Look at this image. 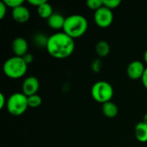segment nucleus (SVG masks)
Returning <instances> with one entry per match:
<instances>
[{
    "mask_svg": "<svg viewBox=\"0 0 147 147\" xmlns=\"http://www.w3.org/2000/svg\"><path fill=\"white\" fill-rule=\"evenodd\" d=\"M141 81H142L143 85H144V86H145V87L147 89V67L146 68L145 72H144V74H143V76H142Z\"/></svg>",
    "mask_w": 147,
    "mask_h": 147,
    "instance_id": "obj_26",
    "label": "nucleus"
},
{
    "mask_svg": "<svg viewBox=\"0 0 147 147\" xmlns=\"http://www.w3.org/2000/svg\"><path fill=\"white\" fill-rule=\"evenodd\" d=\"M11 15L13 19L19 23H25L30 18V11L24 5H21L16 9H13Z\"/></svg>",
    "mask_w": 147,
    "mask_h": 147,
    "instance_id": "obj_10",
    "label": "nucleus"
},
{
    "mask_svg": "<svg viewBox=\"0 0 147 147\" xmlns=\"http://www.w3.org/2000/svg\"><path fill=\"white\" fill-rule=\"evenodd\" d=\"M146 68V67H145V65L143 62L140 60H134L128 65L127 68V74L128 78L131 79H134V80L141 79Z\"/></svg>",
    "mask_w": 147,
    "mask_h": 147,
    "instance_id": "obj_7",
    "label": "nucleus"
},
{
    "mask_svg": "<svg viewBox=\"0 0 147 147\" xmlns=\"http://www.w3.org/2000/svg\"><path fill=\"white\" fill-rule=\"evenodd\" d=\"M143 121L144 122H146V123H147V113L144 115V118H143Z\"/></svg>",
    "mask_w": 147,
    "mask_h": 147,
    "instance_id": "obj_28",
    "label": "nucleus"
},
{
    "mask_svg": "<svg viewBox=\"0 0 147 147\" xmlns=\"http://www.w3.org/2000/svg\"><path fill=\"white\" fill-rule=\"evenodd\" d=\"M47 50L55 59H65L70 57L75 49L74 39L65 32H57L49 36Z\"/></svg>",
    "mask_w": 147,
    "mask_h": 147,
    "instance_id": "obj_1",
    "label": "nucleus"
},
{
    "mask_svg": "<svg viewBox=\"0 0 147 147\" xmlns=\"http://www.w3.org/2000/svg\"><path fill=\"white\" fill-rule=\"evenodd\" d=\"M3 2L5 3L7 7H9L12 9H16L21 5H23V3H24L23 0H4Z\"/></svg>",
    "mask_w": 147,
    "mask_h": 147,
    "instance_id": "obj_20",
    "label": "nucleus"
},
{
    "mask_svg": "<svg viewBox=\"0 0 147 147\" xmlns=\"http://www.w3.org/2000/svg\"><path fill=\"white\" fill-rule=\"evenodd\" d=\"M41 102H42V99L37 94L28 96V107L30 108H37L41 104Z\"/></svg>",
    "mask_w": 147,
    "mask_h": 147,
    "instance_id": "obj_17",
    "label": "nucleus"
},
{
    "mask_svg": "<svg viewBox=\"0 0 147 147\" xmlns=\"http://www.w3.org/2000/svg\"><path fill=\"white\" fill-rule=\"evenodd\" d=\"M86 4L89 9L96 11L97 9H99L101 7L103 6V1L102 0H88L86 2Z\"/></svg>",
    "mask_w": 147,
    "mask_h": 147,
    "instance_id": "obj_18",
    "label": "nucleus"
},
{
    "mask_svg": "<svg viewBox=\"0 0 147 147\" xmlns=\"http://www.w3.org/2000/svg\"><path fill=\"white\" fill-rule=\"evenodd\" d=\"M94 21L96 24L100 28H108L112 24L114 21L113 11L106 8L105 6H102L96 11H95Z\"/></svg>",
    "mask_w": 147,
    "mask_h": 147,
    "instance_id": "obj_6",
    "label": "nucleus"
},
{
    "mask_svg": "<svg viewBox=\"0 0 147 147\" xmlns=\"http://www.w3.org/2000/svg\"><path fill=\"white\" fill-rule=\"evenodd\" d=\"M37 12H38V15L41 18H44V19H48L53 14V7L47 2H45L43 4L39 6L37 8Z\"/></svg>",
    "mask_w": 147,
    "mask_h": 147,
    "instance_id": "obj_15",
    "label": "nucleus"
},
{
    "mask_svg": "<svg viewBox=\"0 0 147 147\" xmlns=\"http://www.w3.org/2000/svg\"><path fill=\"white\" fill-rule=\"evenodd\" d=\"M28 41L22 37H17L12 41V51L15 53V56L23 57L28 53Z\"/></svg>",
    "mask_w": 147,
    "mask_h": 147,
    "instance_id": "obj_9",
    "label": "nucleus"
},
{
    "mask_svg": "<svg viewBox=\"0 0 147 147\" xmlns=\"http://www.w3.org/2000/svg\"><path fill=\"white\" fill-rule=\"evenodd\" d=\"M28 3H30L34 6H36L38 8L39 6H40L41 4H43L47 1L46 0H28Z\"/></svg>",
    "mask_w": 147,
    "mask_h": 147,
    "instance_id": "obj_24",
    "label": "nucleus"
},
{
    "mask_svg": "<svg viewBox=\"0 0 147 147\" xmlns=\"http://www.w3.org/2000/svg\"><path fill=\"white\" fill-rule=\"evenodd\" d=\"M96 52L100 58H104L110 53V46L106 40H99L96 45Z\"/></svg>",
    "mask_w": 147,
    "mask_h": 147,
    "instance_id": "obj_14",
    "label": "nucleus"
},
{
    "mask_svg": "<svg viewBox=\"0 0 147 147\" xmlns=\"http://www.w3.org/2000/svg\"><path fill=\"white\" fill-rule=\"evenodd\" d=\"M144 60H145V62L147 64V50L145 52V53H144Z\"/></svg>",
    "mask_w": 147,
    "mask_h": 147,
    "instance_id": "obj_27",
    "label": "nucleus"
},
{
    "mask_svg": "<svg viewBox=\"0 0 147 147\" xmlns=\"http://www.w3.org/2000/svg\"><path fill=\"white\" fill-rule=\"evenodd\" d=\"M6 11H7V5L3 1L0 2V19H3L5 16Z\"/></svg>",
    "mask_w": 147,
    "mask_h": 147,
    "instance_id": "obj_22",
    "label": "nucleus"
},
{
    "mask_svg": "<svg viewBox=\"0 0 147 147\" xmlns=\"http://www.w3.org/2000/svg\"><path fill=\"white\" fill-rule=\"evenodd\" d=\"M28 65L24 61L22 57L13 56L4 62L3 65V71L8 78L18 79L26 74L28 71Z\"/></svg>",
    "mask_w": 147,
    "mask_h": 147,
    "instance_id": "obj_3",
    "label": "nucleus"
},
{
    "mask_svg": "<svg viewBox=\"0 0 147 147\" xmlns=\"http://www.w3.org/2000/svg\"><path fill=\"white\" fill-rule=\"evenodd\" d=\"M7 109L9 113L14 116L22 115L28 108V96L21 92H16L7 99Z\"/></svg>",
    "mask_w": 147,
    "mask_h": 147,
    "instance_id": "obj_4",
    "label": "nucleus"
},
{
    "mask_svg": "<svg viewBox=\"0 0 147 147\" xmlns=\"http://www.w3.org/2000/svg\"><path fill=\"white\" fill-rule=\"evenodd\" d=\"M88 29L87 19L79 14H73L65 17L63 32L72 39L83 36Z\"/></svg>",
    "mask_w": 147,
    "mask_h": 147,
    "instance_id": "obj_2",
    "label": "nucleus"
},
{
    "mask_svg": "<svg viewBox=\"0 0 147 147\" xmlns=\"http://www.w3.org/2000/svg\"><path fill=\"white\" fill-rule=\"evenodd\" d=\"M65 17H64L59 13H53L48 19H47V24L48 26L55 30H59L64 28Z\"/></svg>",
    "mask_w": 147,
    "mask_h": 147,
    "instance_id": "obj_11",
    "label": "nucleus"
},
{
    "mask_svg": "<svg viewBox=\"0 0 147 147\" xmlns=\"http://www.w3.org/2000/svg\"><path fill=\"white\" fill-rule=\"evenodd\" d=\"M49 36H47L43 33H37L33 37V41L37 47H47V41H48Z\"/></svg>",
    "mask_w": 147,
    "mask_h": 147,
    "instance_id": "obj_16",
    "label": "nucleus"
},
{
    "mask_svg": "<svg viewBox=\"0 0 147 147\" xmlns=\"http://www.w3.org/2000/svg\"><path fill=\"white\" fill-rule=\"evenodd\" d=\"M102 110L103 115L108 118H115L118 115V107L113 102H108L102 104Z\"/></svg>",
    "mask_w": 147,
    "mask_h": 147,
    "instance_id": "obj_13",
    "label": "nucleus"
},
{
    "mask_svg": "<svg viewBox=\"0 0 147 147\" xmlns=\"http://www.w3.org/2000/svg\"><path fill=\"white\" fill-rule=\"evenodd\" d=\"M102 1H103V6H105L106 8L111 10L118 8L121 3V0H102Z\"/></svg>",
    "mask_w": 147,
    "mask_h": 147,
    "instance_id": "obj_19",
    "label": "nucleus"
},
{
    "mask_svg": "<svg viewBox=\"0 0 147 147\" xmlns=\"http://www.w3.org/2000/svg\"><path fill=\"white\" fill-rule=\"evenodd\" d=\"M91 96L95 101L102 104L110 102L114 96L113 86L107 81H97L91 88Z\"/></svg>",
    "mask_w": 147,
    "mask_h": 147,
    "instance_id": "obj_5",
    "label": "nucleus"
},
{
    "mask_svg": "<svg viewBox=\"0 0 147 147\" xmlns=\"http://www.w3.org/2000/svg\"><path fill=\"white\" fill-rule=\"evenodd\" d=\"M134 133L137 140H139L141 143L147 142V123L144 121L139 122L135 126Z\"/></svg>",
    "mask_w": 147,
    "mask_h": 147,
    "instance_id": "obj_12",
    "label": "nucleus"
},
{
    "mask_svg": "<svg viewBox=\"0 0 147 147\" xmlns=\"http://www.w3.org/2000/svg\"><path fill=\"white\" fill-rule=\"evenodd\" d=\"M40 88V82L34 76H30L25 78L22 83V93L27 96H30L37 94Z\"/></svg>",
    "mask_w": 147,
    "mask_h": 147,
    "instance_id": "obj_8",
    "label": "nucleus"
},
{
    "mask_svg": "<svg viewBox=\"0 0 147 147\" xmlns=\"http://www.w3.org/2000/svg\"><path fill=\"white\" fill-rule=\"evenodd\" d=\"M22 59H24V61H25L28 65L31 64V63L33 62V60H34V57H33V55H32L31 53H26V54L22 57Z\"/></svg>",
    "mask_w": 147,
    "mask_h": 147,
    "instance_id": "obj_23",
    "label": "nucleus"
},
{
    "mask_svg": "<svg viewBox=\"0 0 147 147\" xmlns=\"http://www.w3.org/2000/svg\"><path fill=\"white\" fill-rule=\"evenodd\" d=\"M6 104H7V100L5 98V96L3 93H0V109H3Z\"/></svg>",
    "mask_w": 147,
    "mask_h": 147,
    "instance_id": "obj_25",
    "label": "nucleus"
},
{
    "mask_svg": "<svg viewBox=\"0 0 147 147\" xmlns=\"http://www.w3.org/2000/svg\"><path fill=\"white\" fill-rule=\"evenodd\" d=\"M102 66V60L100 59H96L91 65V68H92L93 71H95L96 73L101 71Z\"/></svg>",
    "mask_w": 147,
    "mask_h": 147,
    "instance_id": "obj_21",
    "label": "nucleus"
}]
</instances>
